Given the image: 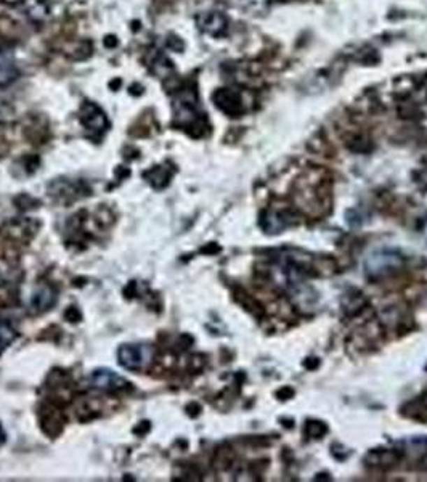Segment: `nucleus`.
Here are the masks:
<instances>
[{
    "label": "nucleus",
    "mask_w": 427,
    "mask_h": 482,
    "mask_svg": "<svg viewBox=\"0 0 427 482\" xmlns=\"http://www.w3.org/2000/svg\"><path fill=\"white\" fill-rule=\"evenodd\" d=\"M215 105H217L222 111H225L226 115L238 116L243 113V101L241 97L236 94L233 90H219L217 94L214 95Z\"/></svg>",
    "instance_id": "8"
},
{
    "label": "nucleus",
    "mask_w": 427,
    "mask_h": 482,
    "mask_svg": "<svg viewBox=\"0 0 427 482\" xmlns=\"http://www.w3.org/2000/svg\"><path fill=\"white\" fill-rule=\"evenodd\" d=\"M403 413L413 420L427 421V391L403 407Z\"/></svg>",
    "instance_id": "9"
},
{
    "label": "nucleus",
    "mask_w": 427,
    "mask_h": 482,
    "mask_svg": "<svg viewBox=\"0 0 427 482\" xmlns=\"http://www.w3.org/2000/svg\"><path fill=\"white\" fill-rule=\"evenodd\" d=\"M80 121L84 127L94 134H101L108 129V119L100 106L95 103H85L80 110Z\"/></svg>",
    "instance_id": "4"
},
{
    "label": "nucleus",
    "mask_w": 427,
    "mask_h": 482,
    "mask_svg": "<svg viewBox=\"0 0 427 482\" xmlns=\"http://www.w3.org/2000/svg\"><path fill=\"white\" fill-rule=\"evenodd\" d=\"M196 24L203 32L214 37L224 36L226 32V28H229V21H226L225 15H222L219 12L201 13L196 18Z\"/></svg>",
    "instance_id": "7"
},
{
    "label": "nucleus",
    "mask_w": 427,
    "mask_h": 482,
    "mask_svg": "<svg viewBox=\"0 0 427 482\" xmlns=\"http://www.w3.org/2000/svg\"><path fill=\"white\" fill-rule=\"evenodd\" d=\"M24 8L28 12V16L34 20L45 18L48 13V7L44 0H24Z\"/></svg>",
    "instance_id": "12"
},
{
    "label": "nucleus",
    "mask_w": 427,
    "mask_h": 482,
    "mask_svg": "<svg viewBox=\"0 0 427 482\" xmlns=\"http://www.w3.org/2000/svg\"><path fill=\"white\" fill-rule=\"evenodd\" d=\"M293 224H296V218L291 214V211L284 209L268 211L262 219V227L267 234H280L281 230L288 229Z\"/></svg>",
    "instance_id": "5"
},
{
    "label": "nucleus",
    "mask_w": 427,
    "mask_h": 482,
    "mask_svg": "<svg viewBox=\"0 0 427 482\" xmlns=\"http://www.w3.org/2000/svg\"><path fill=\"white\" fill-rule=\"evenodd\" d=\"M400 460V453L396 451H376L366 457V462L376 467H391Z\"/></svg>",
    "instance_id": "11"
},
{
    "label": "nucleus",
    "mask_w": 427,
    "mask_h": 482,
    "mask_svg": "<svg viewBox=\"0 0 427 482\" xmlns=\"http://www.w3.org/2000/svg\"><path fill=\"white\" fill-rule=\"evenodd\" d=\"M16 339V332L8 323L0 322V354Z\"/></svg>",
    "instance_id": "13"
},
{
    "label": "nucleus",
    "mask_w": 427,
    "mask_h": 482,
    "mask_svg": "<svg viewBox=\"0 0 427 482\" xmlns=\"http://www.w3.org/2000/svg\"><path fill=\"white\" fill-rule=\"evenodd\" d=\"M403 267V256L397 249L379 248L375 249L368 257H366L365 269L366 275L370 278L379 280L389 275L398 272Z\"/></svg>",
    "instance_id": "1"
},
{
    "label": "nucleus",
    "mask_w": 427,
    "mask_h": 482,
    "mask_svg": "<svg viewBox=\"0 0 427 482\" xmlns=\"http://www.w3.org/2000/svg\"><path fill=\"white\" fill-rule=\"evenodd\" d=\"M57 301V296L55 292H53L50 288H44L37 290V292L31 296V307L34 309V311H47V309H50L53 304H55Z\"/></svg>",
    "instance_id": "10"
},
{
    "label": "nucleus",
    "mask_w": 427,
    "mask_h": 482,
    "mask_svg": "<svg viewBox=\"0 0 427 482\" xmlns=\"http://www.w3.org/2000/svg\"><path fill=\"white\" fill-rule=\"evenodd\" d=\"M421 182H423L424 185L427 187V167H426L423 172H421Z\"/></svg>",
    "instance_id": "15"
},
{
    "label": "nucleus",
    "mask_w": 427,
    "mask_h": 482,
    "mask_svg": "<svg viewBox=\"0 0 427 482\" xmlns=\"http://www.w3.org/2000/svg\"><path fill=\"white\" fill-rule=\"evenodd\" d=\"M309 430L313 437L320 439L324 432H326V426H324L323 423H309Z\"/></svg>",
    "instance_id": "14"
},
{
    "label": "nucleus",
    "mask_w": 427,
    "mask_h": 482,
    "mask_svg": "<svg viewBox=\"0 0 427 482\" xmlns=\"http://www.w3.org/2000/svg\"><path fill=\"white\" fill-rule=\"evenodd\" d=\"M154 359V349L150 344H124L117 350V360L129 371H143Z\"/></svg>",
    "instance_id": "3"
},
{
    "label": "nucleus",
    "mask_w": 427,
    "mask_h": 482,
    "mask_svg": "<svg viewBox=\"0 0 427 482\" xmlns=\"http://www.w3.org/2000/svg\"><path fill=\"white\" fill-rule=\"evenodd\" d=\"M3 441H5V432L2 430V426H0V444H3Z\"/></svg>",
    "instance_id": "16"
},
{
    "label": "nucleus",
    "mask_w": 427,
    "mask_h": 482,
    "mask_svg": "<svg viewBox=\"0 0 427 482\" xmlns=\"http://www.w3.org/2000/svg\"><path fill=\"white\" fill-rule=\"evenodd\" d=\"M90 381L95 388L103 389V391H121V389H126L129 386L127 380H124L122 376H119L115 371L106 370V368H101V370H95L92 373Z\"/></svg>",
    "instance_id": "6"
},
{
    "label": "nucleus",
    "mask_w": 427,
    "mask_h": 482,
    "mask_svg": "<svg viewBox=\"0 0 427 482\" xmlns=\"http://www.w3.org/2000/svg\"><path fill=\"white\" fill-rule=\"evenodd\" d=\"M203 116L194 90H178L174 99V118L178 126L183 129H196L203 121Z\"/></svg>",
    "instance_id": "2"
}]
</instances>
